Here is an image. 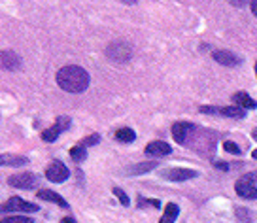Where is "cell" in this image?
I'll list each match as a JSON object with an SVG mask.
<instances>
[{"mask_svg":"<svg viewBox=\"0 0 257 223\" xmlns=\"http://www.w3.org/2000/svg\"><path fill=\"white\" fill-rule=\"evenodd\" d=\"M57 85L66 91V93H81L85 91L89 85V78L87 70H83L81 66H76V64H68V66H63L61 70L57 72Z\"/></svg>","mask_w":257,"mask_h":223,"instance_id":"6da1fadb","label":"cell"},{"mask_svg":"<svg viewBox=\"0 0 257 223\" xmlns=\"http://www.w3.org/2000/svg\"><path fill=\"white\" fill-rule=\"evenodd\" d=\"M106 55H108V59L115 61V63H125L133 55V49H131V46H128L127 42L119 40V42H113V44H110L106 48Z\"/></svg>","mask_w":257,"mask_h":223,"instance_id":"7a4b0ae2","label":"cell"},{"mask_svg":"<svg viewBox=\"0 0 257 223\" xmlns=\"http://www.w3.org/2000/svg\"><path fill=\"white\" fill-rule=\"evenodd\" d=\"M38 210L40 208L36 206V204L27 202L21 197H12V199H8L0 206V212H4V214H8V212H38Z\"/></svg>","mask_w":257,"mask_h":223,"instance_id":"3957f363","label":"cell"},{"mask_svg":"<svg viewBox=\"0 0 257 223\" xmlns=\"http://www.w3.org/2000/svg\"><path fill=\"white\" fill-rule=\"evenodd\" d=\"M68 176H70V170H68L66 165H63L61 161H53V163L46 168V178L53 183L66 182V180H68Z\"/></svg>","mask_w":257,"mask_h":223,"instance_id":"277c9868","label":"cell"},{"mask_svg":"<svg viewBox=\"0 0 257 223\" xmlns=\"http://www.w3.org/2000/svg\"><path fill=\"white\" fill-rule=\"evenodd\" d=\"M68 127H70V118L61 116V118H57L53 127L46 129V131L42 133V138H44L46 142H55L57 136L61 135V133H64V131H68Z\"/></svg>","mask_w":257,"mask_h":223,"instance_id":"5b68a950","label":"cell"},{"mask_svg":"<svg viewBox=\"0 0 257 223\" xmlns=\"http://www.w3.org/2000/svg\"><path fill=\"white\" fill-rule=\"evenodd\" d=\"M202 114H221L225 118H234V120H242L246 116V110H242L240 106H223V108H216V106H201Z\"/></svg>","mask_w":257,"mask_h":223,"instance_id":"8992f818","label":"cell"},{"mask_svg":"<svg viewBox=\"0 0 257 223\" xmlns=\"http://www.w3.org/2000/svg\"><path fill=\"white\" fill-rule=\"evenodd\" d=\"M161 176H163L165 180H170V182H185V180L197 178L199 172H197V170H191V168H169V170H165Z\"/></svg>","mask_w":257,"mask_h":223,"instance_id":"52a82bcc","label":"cell"},{"mask_svg":"<svg viewBox=\"0 0 257 223\" xmlns=\"http://www.w3.org/2000/svg\"><path fill=\"white\" fill-rule=\"evenodd\" d=\"M8 183L12 187H17V189H31L38 183V178L31 172H23V174H16V176H10Z\"/></svg>","mask_w":257,"mask_h":223,"instance_id":"ba28073f","label":"cell"},{"mask_svg":"<svg viewBox=\"0 0 257 223\" xmlns=\"http://www.w3.org/2000/svg\"><path fill=\"white\" fill-rule=\"evenodd\" d=\"M0 66L4 70H19L21 68V57L16 51H0Z\"/></svg>","mask_w":257,"mask_h":223,"instance_id":"9c48e42d","label":"cell"},{"mask_svg":"<svg viewBox=\"0 0 257 223\" xmlns=\"http://www.w3.org/2000/svg\"><path fill=\"white\" fill-rule=\"evenodd\" d=\"M170 153H172V148L163 140H153L146 146V155H152V157H167Z\"/></svg>","mask_w":257,"mask_h":223,"instance_id":"30bf717a","label":"cell"},{"mask_svg":"<svg viewBox=\"0 0 257 223\" xmlns=\"http://www.w3.org/2000/svg\"><path fill=\"white\" fill-rule=\"evenodd\" d=\"M212 57H214V61H216V63L223 64V66H238V64H242V59L238 55H234L233 51L219 49V51H214Z\"/></svg>","mask_w":257,"mask_h":223,"instance_id":"8fae6325","label":"cell"},{"mask_svg":"<svg viewBox=\"0 0 257 223\" xmlns=\"http://www.w3.org/2000/svg\"><path fill=\"white\" fill-rule=\"evenodd\" d=\"M193 129H195L193 123L178 121V123L172 125V136H174V140H176L178 144H185L187 142V136H189V133H191Z\"/></svg>","mask_w":257,"mask_h":223,"instance_id":"7c38bea8","label":"cell"},{"mask_svg":"<svg viewBox=\"0 0 257 223\" xmlns=\"http://www.w3.org/2000/svg\"><path fill=\"white\" fill-rule=\"evenodd\" d=\"M234 191L238 193V197H242V199H257L255 183L246 182L244 178L236 180V183H234Z\"/></svg>","mask_w":257,"mask_h":223,"instance_id":"4fadbf2b","label":"cell"},{"mask_svg":"<svg viewBox=\"0 0 257 223\" xmlns=\"http://www.w3.org/2000/svg\"><path fill=\"white\" fill-rule=\"evenodd\" d=\"M233 100H234V106H240L242 110H253L257 108V102L248 95V93H244V91H238V93H234L233 95Z\"/></svg>","mask_w":257,"mask_h":223,"instance_id":"5bb4252c","label":"cell"},{"mask_svg":"<svg viewBox=\"0 0 257 223\" xmlns=\"http://www.w3.org/2000/svg\"><path fill=\"white\" fill-rule=\"evenodd\" d=\"M157 165H159L157 161H146V163H138V165L127 167V168H125V172H127L128 176H140V174H146V172L153 170Z\"/></svg>","mask_w":257,"mask_h":223,"instance_id":"9a60e30c","label":"cell"},{"mask_svg":"<svg viewBox=\"0 0 257 223\" xmlns=\"http://www.w3.org/2000/svg\"><path fill=\"white\" fill-rule=\"evenodd\" d=\"M38 195V199L40 200H49V202H55V204H59L61 208H70L68 206V202L59 195V193L55 191H49V189H42V191L36 193Z\"/></svg>","mask_w":257,"mask_h":223,"instance_id":"2e32d148","label":"cell"},{"mask_svg":"<svg viewBox=\"0 0 257 223\" xmlns=\"http://www.w3.org/2000/svg\"><path fill=\"white\" fill-rule=\"evenodd\" d=\"M27 163H29V159L23 157V155H0V167H4V165H10V167H23Z\"/></svg>","mask_w":257,"mask_h":223,"instance_id":"e0dca14e","label":"cell"},{"mask_svg":"<svg viewBox=\"0 0 257 223\" xmlns=\"http://www.w3.org/2000/svg\"><path fill=\"white\" fill-rule=\"evenodd\" d=\"M178 214H180V208H178V204H174V202H169V204H167V208H165V214H163V217H161L159 223H174V221H176Z\"/></svg>","mask_w":257,"mask_h":223,"instance_id":"ac0fdd59","label":"cell"},{"mask_svg":"<svg viewBox=\"0 0 257 223\" xmlns=\"http://www.w3.org/2000/svg\"><path fill=\"white\" fill-rule=\"evenodd\" d=\"M115 138L121 140V142L131 144V142H135V140H137V133H135L133 129L123 127V129H117V131H115Z\"/></svg>","mask_w":257,"mask_h":223,"instance_id":"d6986e66","label":"cell"},{"mask_svg":"<svg viewBox=\"0 0 257 223\" xmlns=\"http://www.w3.org/2000/svg\"><path fill=\"white\" fill-rule=\"evenodd\" d=\"M70 157H72L76 163H81V161H85V159H87V148H83L81 144L74 146L72 150H70Z\"/></svg>","mask_w":257,"mask_h":223,"instance_id":"ffe728a7","label":"cell"},{"mask_svg":"<svg viewBox=\"0 0 257 223\" xmlns=\"http://www.w3.org/2000/svg\"><path fill=\"white\" fill-rule=\"evenodd\" d=\"M0 223H34L31 217H25V215H12V217H4L0 219Z\"/></svg>","mask_w":257,"mask_h":223,"instance_id":"44dd1931","label":"cell"},{"mask_svg":"<svg viewBox=\"0 0 257 223\" xmlns=\"http://www.w3.org/2000/svg\"><path fill=\"white\" fill-rule=\"evenodd\" d=\"M113 195L121 200V204H123V206H128V202H131V200H128V197L125 195V191H123V189H119V187H113Z\"/></svg>","mask_w":257,"mask_h":223,"instance_id":"7402d4cb","label":"cell"},{"mask_svg":"<svg viewBox=\"0 0 257 223\" xmlns=\"http://www.w3.org/2000/svg\"><path fill=\"white\" fill-rule=\"evenodd\" d=\"M98 140H100V136L98 135H89L87 138H83V140H81V146H83V148H87V146H95V144H98Z\"/></svg>","mask_w":257,"mask_h":223,"instance_id":"603a6c76","label":"cell"},{"mask_svg":"<svg viewBox=\"0 0 257 223\" xmlns=\"http://www.w3.org/2000/svg\"><path fill=\"white\" fill-rule=\"evenodd\" d=\"M223 148H225V152L233 153V155H240V148H238L234 142H225Z\"/></svg>","mask_w":257,"mask_h":223,"instance_id":"cb8c5ba5","label":"cell"},{"mask_svg":"<svg viewBox=\"0 0 257 223\" xmlns=\"http://www.w3.org/2000/svg\"><path fill=\"white\" fill-rule=\"evenodd\" d=\"M246 182H249V183H255L257 182V170H253V172H249V174H244L242 176Z\"/></svg>","mask_w":257,"mask_h":223,"instance_id":"d4e9b609","label":"cell"},{"mask_svg":"<svg viewBox=\"0 0 257 223\" xmlns=\"http://www.w3.org/2000/svg\"><path fill=\"white\" fill-rule=\"evenodd\" d=\"M229 2L233 4L234 8H244V6H246V4H249L251 0H229Z\"/></svg>","mask_w":257,"mask_h":223,"instance_id":"484cf974","label":"cell"},{"mask_svg":"<svg viewBox=\"0 0 257 223\" xmlns=\"http://www.w3.org/2000/svg\"><path fill=\"white\" fill-rule=\"evenodd\" d=\"M214 165H216V168H219V170H229V165H225V163H214Z\"/></svg>","mask_w":257,"mask_h":223,"instance_id":"4316f807","label":"cell"},{"mask_svg":"<svg viewBox=\"0 0 257 223\" xmlns=\"http://www.w3.org/2000/svg\"><path fill=\"white\" fill-rule=\"evenodd\" d=\"M236 214L238 217H242V215H246V210H236ZM240 223H249V219H240Z\"/></svg>","mask_w":257,"mask_h":223,"instance_id":"83f0119b","label":"cell"},{"mask_svg":"<svg viewBox=\"0 0 257 223\" xmlns=\"http://www.w3.org/2000/svg\"><path fill=\"white\" fill-rule=\"evenodd\" d=\"M251 14L257 17V0H251Z\"/></svg>","mask_w":257,"mask_h":223,"instance_id":"f1b7e54d","label":"cell"},{"mask_svg":"<svg viewBox=\"0 0 257 223\" xmlns=\"http://www.w3.org/2000/svg\"><path fill=\"white\" fill-rule=\"evenodd\" d=\"M61 223H76V219H72V217H63Z\"/></svg>","mask_w":257,"mask_h":223,"instance_id":"f546056e","label":"cell"},{"mask_svg":"<svg viewBox=\"0 0 257 223\" xmlns=\"http://www.w3.org/2000/svg\"><path fill=\"white\" fill-rule=\"evenodd\" d=\"M121 2H125V4H128V6H131V4H137V0H121Z\"/></svg>","mask_w":257,"mask_h":223,"instance_id":"4dcf8cb0","label":"cell"},{"mask_svg":"<svg viewBox=\"0 0 257 223\" xmlns=\"http://www.w3.org/2000/svg\"><path fill=\"white\" fill-rule=\"evenodd\" d=\"M251 157H253V159H257V150H253V152H251Z\"/></svg>","mask_w":257,"mask_h":223,"instance_id":"1f68e13d","label":"cell"},{"mask_svg":"<svg viewBox=\"0 0 257 223\" xmlns=\"http://www.w3.org/2000/svg\"><path fill=\"white\" fill-rule=\"evenodd\" d=\"M251 136H253V138L257 140V129H253V133H251Z\"/></svg>","mask_w":257,"mask_h":223,"instance_id":"d6a6232c","label":"cell"},{"mask_svg":"<svg viewBox=\"0 0 257 223\" xmlns=\"http://www.w3.org/2000/svg\"><path fill=\"white\" fill-rule=\"evenodd\" d=\"M255 76H257V63H255Z\"/></svg>","mask_w":257,"mask_h":223,"instance_id":"836d02e7","label":"cell"}]
</instances>
